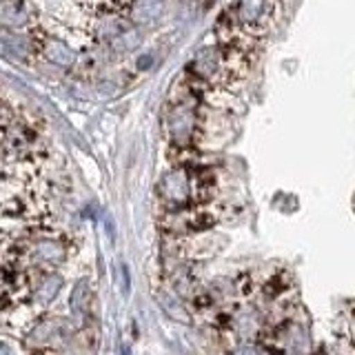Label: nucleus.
I'll return each instance as SVG.
<instances>
[{
    "label": "nucleus",
    "instance_id": "obj_3",
    "mask_svg": "<svg viewBox=\"0 0 355 355\" xmlns=\"http://www.w3.org/2000/svg\"><path fill=\"white\" fill-rule=\"evenodd\" d=\"M36 42H38V55L47 58L49 62L58 64V67H73L78 60V53L67 44L64 40L49 36V33H36Z\"/></svg>",
    "mask_w": 355,
    "mask_h": 355
},
{
    "label": "nucleus",
    "instance_id": "obj_5",
    "mask_svg": "<svg viewBox=\"0 0 355 355\" xmlns=\"http://www.w3.org/2000/svg\"><path fill=\"white\" fill-rule=\"evenodd\" d=\"M31 22L29 7L22 3H0V25L5 27H27Z\"/></svg>",
    "mask_w": 355,
    "mask_h": 355
},
{
    "label": "nucleus",
    "instance_id": "obj_6",
    "mask_svg": "<svg viewBox=\"0 0 355 355\" xmlns=\"http://www.w3.org/2000/svg\"><path fill=\"white\" fill-rule=\"evenodd\" d=\"M89 306H92V288H89L87 280H80L73 286V293H71V309L73 313L78 315H85Z\"/></svg>",
    "mask_w": 355,
    "mask_h": 355
},
{
    "label": "nucleus",
    "instance_id": "obj_2",
    "mask_svg": "<svg viewBox=\"0 0 355 355\" xmlns=\"http://www.w3.org/2000/svg\"><path fill=\"white\" fill-rule=\"evenodd\" d=\"M0 55L9 60H29L31 55H38L36 33H18L0 29Z\"/></svg>",
    "mask_w": 355,
    "mask_h": 355
},
{
    "label": "nucleus",
    "instance_id": "obj_1",
    "mask_svg": "<svg viewBox=\"0 0 355 355\" xmlns=\"http://www.w3.org/2000/svg\"><path fill=\"white\" fill-rule=\"evenodd\" d=\"M71 255V242L55 231H29L5 244V271L51 273Z\"/></svg>",
    "mask_w": 355,
    "mask_h": 355
},
{
    "label": "nucleus",
    "instance_id": "obj_8",
    "mask_svg": "<svg viewBox=\"0 0 355 355\" xmlns=\"http://www.w3.org/2000/svg\"><path fill=\"white\" fill-rule=\"evenodd\" d=\"M0 355H11V351L7 347H0Z\"/></svg>",
    "mask_w": 355,
    "mask_h": 355
},
{
    "label": "nucleus",
    "instance_id": "obj_9",
    "mask_svg": "<svg viewBox=\"0 0 355 355\" xmlns=\"http://www.w3.org/2000/svg\"><path fill=\"white\" fill-rule=\"evenodd\" d=\"M31 355H42V353H40V351H38V353H31Z\"/></svg>",
    "mask_w": 355,
    "mask_h": 355
},
{
    "label": "nucleus",
    "instance_id": "obj_4",
    "mask_svg": "<svg viewBox=\"0 0 355 355\" xmlns=\"http://www.w3.org/2000/svg\"><path fill=\"white\" fill-rule=\"evenodd\" d=\"M64 331V320L62 318H51V320H40L36 327L29 331V344H33L36 349H44L55 338H62Z\"/></svg>",
    "mask_w": 355,
    "mask_h": 355
},
{
    "label": "nucleus",
    "instance_id": "obj_7",
    "mask_svg": "<svg viewBox=\"0 0 355 355\" xmlns=\"http://www.w3.org/2000/svg\"><path fill=\"white\" fill-rule=\"evenodd\" d=\"M11 122H14V120L7 116V107L3 105V100H0V133H3L11 125Z\"/></svg>",
    "mask_w": 355,
    "mask_h": 355
}]
</instances>
